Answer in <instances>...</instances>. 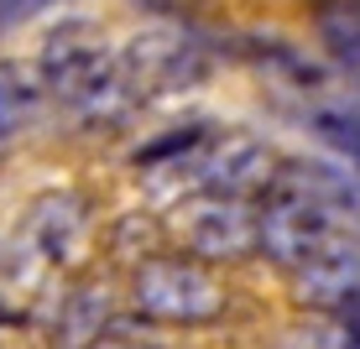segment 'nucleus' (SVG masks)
Returning <instances> with one entry per match:
<instances>
[{"label":"nucleus","instance_id":"f8f14e48","mask_svg":"<svg viewBox=\"0 0 360 349\" xmlns=\"http://www.w3.org/2000/svg\"><path fill=\"white\" fill-rule=\"evenodd\" d=\"M53 6V0H0V21H16V16H32V11Z\"/></svg>","mask_w":360,"mask_h":349},{"label":"nucleus","instance_id":"0eeeda50","mask_svg":"<svg viewBox=\"0 0 360 349\" xmlns=\"http://www.w3.org/2000/svg\"><path fill=\"white\" fill-rule=\"evenodd\" d=\"M105 329H110V292H99V287H79V292L58 308L53 339L63 349H94Z\"/></svg>","mask_w":360,"mask_h":349},{"label":"nucleus","instance_id":"7ed1b4c3","mask_svg":"<svg viewBox=\"0 0 360 349\" xmlns=\"http://www.w3.org/2000/svg\"><path fill=\"white\" fill-rule=\"evenodd\" d=\"M115 63H120V73H126V84L136 89V99L193 89V84L209 73L204 47H198L188 32H172V27L141 32V37L126 47V53L115 58Z\"/></svg>","mask_w":360,"mask_h":349},{"label":"nucleus","instance_id":"423d86ee","mask_svg":"<svg viewBox=\"0 0 360 349\" xmlns=\"http://www.w3.org/2000/svg\"><path fill=\"white\" fill-rule=\"evenodd\" d=\"M27 235L47 266H79L89 256L94 224H89V209H84L79 193H42L27 214Z\"/></svg>","mask_w":360,"mask_h":349},{"label":"nucleus","instance_id":"9b49d317","mask_svg":"<svg viewBox=\"0 0 360 349\" xmlns=\"http://www.w3.org/2000/svg\"><path fill=\"white\" fill-rule=\"evenodd\" d=\"M340 349H360V308H350V313H340Z\"/></svg>","mask_w":360,"mask_h":349},{"label":"nucleus","instance_id":"9d476101","mask_svg":"<svg viewBox=\"0 0 360 349\" xmlns=\"http://www.w3.org/2000/svg\"><path fill=\"white\" fill-rule=\"evenodd\" d=\"M16 110H21V84H16V73H11V68H0V136L11 131Z\"/></svg>","mask_w":360,"mask_h":349},{"label":"nucleus","instance_id":"1a4fd4ad","mask_svg":"<svg viewBox=\"0 0 360 349\" xmlns=\"http://www.w3.org/2000/svg\"><path fill=\"white\" fill-rule=\"evenodd\" d=\"M314 131L324 136L334 152H350L360 162V110H319L314 115Z\"/></svg>","mask_w":360,"mask_h":349},{"label":"nucleus","instance_id":"39448f33","mask_svg":"<svg viewBox=\"0 0 360 349\" xmlns=\"http://www.w3.org/2000/svg\"><path fill=\"white\" fill-rule=\"evenodd\" d=\"M183 240L204 261H245L256 251V214L240 198L198 193L183 209Z\"/></svg>","mask_w":360,"mask_h":349},{"label":"nucleus","instance_id":"6e6552de","mask_svg":"<svg viewBox=\"0 0 360 349\" xmlns=\"http://www.w3.org/2000/svg\"><path fill=\"white\" fill-rule=\"evenodd\" d=\"M314 27H319V42L329 47V58L360 63V0H319Z\"/></svg>","mask_w":360,"mask_h":349},{"label":"nucleus","instance_id":"20e7f679","mask_svg":"<svg viewBox=\"0 0 360 349\" xmlns=\"http://www.w3.org/2000/svg\"><path fill=\"white\" fill-rule=\"evenodd\" d=\"M292 292L314 313H350L360 308V235L334 230L303 266L292 271Z\"/></svg>","mask_w":360,"mask_h":349},{"label":"nucleus","instance_id":"f03ea898","mask_svg":"<svg viewBox=\"0 0 360 349\" xmlns=\"http://www.w3.org/2000/svg\"><path fill=\"white\" fill-rule=\"evenodd\" d=\"M329 235H334V209L329 204H319L292 178H271L266 204L256 209V251L266 261H277L282 271H297Z\"/></svg>","mask_w":360,"mask_h":349},{"label":"nucleus","instance_id":"f257e3e1","mask_svg":"<svg viewBox=\"0 0 360 349\" xmlns=\"http://www.w3.org/2000/svg\"><path fill=\"white\" fill-rule=\"evenodd\" d=\"M131 308L152 323H172V329H204L230 308L225 282L198 261H146L131 277Z\"/></svg>","mask_w":360,"mask_h":349}]
</instances>
